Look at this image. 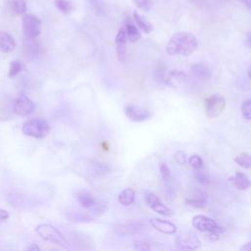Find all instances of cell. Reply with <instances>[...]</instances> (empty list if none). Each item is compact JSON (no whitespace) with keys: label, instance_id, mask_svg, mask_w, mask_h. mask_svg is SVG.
I'll list each match as a JSON object with an SVG mask.
<instances>
[{"label":"cell","instance_id":"6da1fadb","mask_svg":"<svg viewBox=\"0 0 251 251\" xmlns=\"http://www.w3.org/2000/svg\"><path fill=\"white\" fill-rule=\"evenodd\" d=\"M198 47V40L194 34L186 31L175 33L169 40L166 51L169 55L190 56Z\"/></svg>","mask_w":251,"mask_h":251},{"label":"cell","instance_id":"7a4b0ae2","mask_svg":"<svg viewBox=\"0 0 251 251\" xmlns=\"http://www.w3.org/2000/svg\"><path fill=\"white\" fill-rule=\"evenodd\" d=\"M35 232L45 241H49L63 249L69 248V241L66 236L53 225L41 224L35 227Z\"/></svg>","mask_w":251,"mask_h":251},{"label":"cell","instance_id":"3957f363","mask_svg":"<svg viewBox=\"0 0 251 251\" xmlns=\"http://www.w3.org/2000/svg\"><path fill=\"white\" fill-rule=\"evenodd\" d=\"M192 226L201 232H206L212 240L218 239L219 235L225 231V228L217 224L215 220L205 215H196L191 220Z\"/></svg>","mask_w":251,"mask_h":251},{"label":"cell","instance_id":"277c9868","mask_svg":"<svg viewBox=\"0 0 251 251\" xmlns=\"http://www.w3.org/2000/svg\"><path fill=\"white\" fill-rule=\"evenodd\" d=\"M22 132L30 137L44 138L50 132V126L45 119L34 118L23 124Z\"/></svg>","mask_w":251,"mask_h":251},{"label":"cell","instance_id":"5b68a950","mask_svg":"<svg viewBox=\"0 0 251 251\" xmlns=\"http://www.w3.org/2000/svg\"><path fill=\"white\" fill-rule=\"evenodd\" d=\"M22 27L26 40L35 39L41 33V21L36 16L25 13L22 18Z\"/></svg>","mask_w":251,"mask_h":251},{"label":"cell","instance_id":"8992f818","mask_svg":"<svg viewBox=\"0 0 251 251\" xmlns=\"http://www.w3.org/2000/svg\"><path fill=\"white\" fill-rule=\"evenodd\" d=\"M75 199L79 203V205L87 210H90L91 213L98 214V212L102 213L105 209V204L98 201L95 196L86 190H79L75 192Z\"/></svg>","mask_w":251,"mask_h":251},{"label":"cell","instance_id":"52a82bcc","mask_svg":"<svg viewBox=\"0 0 251 251\" xmlns=\"http://www.w3.org/2000/svg\"><path fill=\"white\" fill-rule=\"evenodd\" d=\"M226 99L219 94H212L205 99L204 110L208 118H216L220 116L226 108Z\"/></svg>","mask_w":251,"mask_h":251},{"label":"cell","instance_id":"ba28073f","mask_svg":"<svg viewBox=\"0 0 251 251\" xmlns=\"http://www.w3.org/2000/svg\"><path fill=\"white\" fill-rule=\"evenodd\" d=\"M35 106L33 101L25 93H21L13 104V113L20 117H25L31 114Z\"/></svg>","mask_w":251,"mask_h":251},{"label":"cell","instance_id":"9c48e42d","mask_svg":"<svg viewBox=\"0 0 251 251\" xmlns=\"http://www.w3.org/2000/svg\"><path fill=\"white\" fill-rule=\"evenodd\" d=\"M176 245L178 249L194 250L201 247V241L193 232L179 233L176 236Z\"/></svg>","mask_w":251,"mask_h":251},{"label":"cell","instance_id":"30bf717a","mask_svg":"<svg viewBox=\"0 0 251 251\" xmlns=\"http://www.w3.org/2000/svg\"><path fill=\"white\" fill-rule=\"evenodd\" d=\"M145 201H146V204L148 205V207L150 209H152L154 212L162 215V216H165V217H170L173 215V211L168 207L166 206L160 199L159 197L152 193V192H149L145 195Z\"/></svg>","mask_w":251,"mask_h":251},{"label":"cell","instance_id":"8fae6325","mask_svg":"<svg viewBox=\"0 0 251 251\" xmlns=\"http://www.w3.org/2000/svg\"><path fill=\"white\" fill-rule=\"evenodd\" d=\"M125 113L126 117L132 122H143L150 119L151 117V112L148 109L134 104L126 105L125 108Z\"/></svg>","mask_w":251,"mask_h":251},{"label":"cell","instance_id":"7c38bea8","mask_svg":"<svg viewBox=\"0 0 251 251\" xmlns=\"http://www.w3.org/2000/svg\"><path fill=\"white\" fill-rule=\"evenodd\" d=\"M126 27H121L116 35L115 38V46H116V53L118 56V59L121 63H124L126 61Z\"/></svg>","mask_w":251,"mask_h":251},{"label":"cell","instance_id":"4fadbf2b","mask_svg":"<svg viewBox=\"0 0 251 251\" xmlns=\"http://www.w3.org/2000/svg\"><path fill=\"white\" fill-rule=\"evenodd\" d=\"M149 223L156 230L165 234H175L177 229L176 226L172 222L162 220L159 218H152L150 219Z\"/></svg>","mask_w":251,"mask_h":251},{"label":"cell","instance_id":"5bb4252c","mask_svg":"<svg viewBox=\"0 0 251 251\" xmlns=\"http://www.w3.org/2000/svg\"><path fill=\"white\" fill-rule=\"evenodd\" d=\"M185 80H186V76L183 72L174 70L169 74L168 77L166 78V83L171 87L179 88L185 83Z\"/></svg>","mask_w":251,"mask_h":251},{"label":"cell","instance_id":"9a60e30c","mask_svg":"<svg viewBox=\"0 0 251 251\" xmlns=\"http://www.w3.org/2000/svg\"><path fill=\"white\" fill-rule=\"evenodd\" d=\"M229 181L232 183L234 187H236L239 190H246L251 186V180L245 174L241 172H237L235 176H230Z\"/></svg>","mask_w":251,"mask_h":251},{"label":"cell","instance_id":"2e32d148","mask_svg":"<svg viewBox=\"0 0 251 251\" xmlns=\"http://www.w3.org/2000/svg\"><path fill=\"white\" fill-rule=\"evenodd\" d=\"M16 48V41L11 34L0 31V50L4 53H10Z\"/></svg>","mask_w":251,"mask_h":251},{"label":"cell","instance_id":"e0dca14e","mask_svg":"<svg viewBox=\"0 0 251 251\" xmlns=\"http://www.w3.org/2000/svg\"><path fill=\"white\" fill-rule=\"evenodd\" d=\"M191 74L198 79H210L212 76L211 70L203 64H194L191 69Z\"/></svg>","mask_w":251,"mask_h":251},{"label":"cell","instance_id":"ac0fdd59","mask_svg":"<svg viewBox=\"0 0 251 251\" xmlns=\"http://www.w3.org/2000/svg\"><path fill=\"white\" fill-rule=\"evenodd\" d=\"M134 200H135V191L130 187L125 188L122 192H120L118 196V201L123 206H130L133 204Z\"/></svg>","mask_w":251,"mask_h":251},{"label":"cell","instance_id":"d6986e66","mask_svg":"<svg viewBox=\"0 0 251 251\" xmlns=\"http://www.w3.org/2000/svg\"><path fill=\"white\" fill-rule=\"evenodd\" d=\"M8 5L15 15H24L26 12V3L25 0H9Z\"/></svg>","mask_w":251,"mask_h":251},{"label":"cell","instance_id":"ffe728a7","mask_svg":"<svg viewBox=\"0 0 251 251\" xmlns=\"http://www.w3.org/2000/svg\"><path fill=\"white\" fill-rule=\"evenodd\" d=\"M132 16H133V19H134V21H135L137 26H138L142 31H144L145 33H150V32L152 31L153 25H152L148 21H146L143 17H141L136 11L133 12V15H132Z\"/></svg>","mask_w":251,"mask_h":251},{"label":"cell","instance_id":"44dd1931","mask_svg":"<svg viewBox=\"0 0 251 251\" xmlns=\"http://www.w3.org/2000/svg\"><path fill=\"white\" fill-rule=\"evenodd\" d=\"M126 31L127 39L130 42H136L137 40H139L141 38V34H140L138 28L130 22H127L126 24Z\"/></svg>","mask_w":251,"mask_h":251},{"label":"cell","instance_id":"7402d4cb","mask_svg":"<svg viewBox=\"0 0 251 251\" xmlns=\"http://www.w3.org/2000/svg\"><path fill=\"white\" fill-rule=\"evenodd\" d=\"M234 162L238 166H240L244 169H250L251 168V154L246 153V152L241 153L234 158Z\"/></svg>","mask_w":251,"mask_h":251},{"label":"cell","instance_id":"603a6c76","mask_svg":"<svg viewBox=\"0 0 251 251\" xmlns=\"http://www.w3.org/2000/svg\"><path fill=\"white\" fill-rule=\"evenodd\" d=\"M185 204L188 206H191L196 209H203L206 206V200L202 196H197V197H187L184 200Z\"/></svg>","mask_w":251,"mask_h":251},{"label":"cell","instance_id":"cb8c5ba5","mask_svg":"<svg viewBox=\"0 0 251 251\" xmlns=\"http://www.w3.org/2000/svg\"><path fill=\"white\" fill-rule=\"evenodd\" d=\"M23 70V64L19 60H14L10 62L9 65V72H8V76L9 77H15L18 75Z\"/></svg>","mask_w":251,"mask_h":251},{"label":"cell","instance_id":"d4e9b609","mask_svg":"<svg viewBox=\"0 0 251 251\" xmlns=\"http://www.w3.org/2000/svg\"><path fill=\"white\" fill-rule=\"evenodd\" d=\"M55 6L64 14H68L74 9V5L71 0H55Z\"/></svg>","mask_w":251,"mask_h":251},{"label":"cell","instance_id":"484cf974","mask_svg":"<svg viewBox=\"0 0 251 251\" xmlns=\"http://www.w3.org/2000/svg\"><path fill=\"white\" fill-rule=\"evenodd\" d=\"M89 7L98 15L105 13V3L102 0H85Z\"/></svg>","mask_w":251,"mask_h":251},{"label":"cell","instance_id":"4316f807","mask_svg":"<svg viewBox=\"0 0 251 251\" xmlns=\"http://www.w3.org/2000/svg\"><path fill=\"white\" fill-rule=\"evenodd\" d=\"M187 162L194 170L202 169L204 167V162H203L202 158L197 154H192L191 156H189L187 159Z\"/></svg>","mask_w":251,"mask_h":251},{"label":"cell","instance_id":"83f0119b","mask_svg":"<svg viewBox=\"0 0 251 251\" xmlns=\"http://www.w3.org/2000/svg\"><path fill=\"white\" fill-rule=\"evenodd\" d=\"M194 176H195L196 180H197L199 183H201V184H209V183H210L209 176H208L207 173L203 170V168H202V169L195 170Z\"/></svg>","mask_w":251,"mask_h":251},{"label":"cell","instance_id":"f1b7e54d","mask_svg":"<svg viewBox=\"0 0 251 251\" xmlns=\"http://www.w3.org/2000/svg\"><path fill=\"white\" fill-rule=\"evenodd\" d=\"M241 115L242 117L247 120L250 121L251 120V100H245L241 106Z\"/></svg>","mask_w":251,"mask_h":251},{"label":"cell","instance_id":"f546056e","mask_svg":"<svg viewBox=\"0 0 251 251\" xmlns=\"http://www.w3.org/2000/svg\"><path fill=\"white\" fill-rule=\"evenodd\" d=\"M134 4L143 11H150L152 8V0H133Z\"/></svg>","mask_w":251,"mask_h":251},{"label":"cell","instance_id":"4dcf8cb0","mask_svg":"<svg viewBox=\"0 0 251 251\" xmlns=\"http://www.w3.org/2000/svg\"><path fill=\"white\" fill-rule=\"evenodd\" d=\"M174 159H175V161H176L178 165H184V164H186L188 158H187V156H186V154H185L184 151L178 150V151H176V152L175 153Z\"/></svg>","mask_w":251,"mask_h":251},{"label":"cell","instance_id":"1f68e13d","mask_svg":"<svg viewBox=\"0 0 251 251\" xmlns=\"http://www.w3.org/2000/svg\"><path fill=\"white\" fill-rule=\"evenodd\" d=\"M159 168H160V173H161L163 180L167 181L171 177V171H170L169 167L165 163H161Z\"/></svg>","mask_w":251,"mask_h":251},{"label":"cell","instance_id":"d6a6232c","mask_svg":"<svg viewBox=\"0 0 251 251\" xmlns=\"http://www.w3.org/2000/svg\"><path fill=\"white\" fill-rule=\"evenodd\" d=\"M134 249L137 250H141V251H147L150 249V245L149 243H147L146 241L143 240H136L134 242Z\"/></svg>","mask_w":251,"mask_h":251},{"label":"cell","instance_id":"836d02e7","mask_svg":"<svg viewBox=\"0 0 251 251\" xmlns=\"http://www.w3.org/2000/svg\"><path fill=\"white\" fill-rule=\"evenodd\" d=\"M8 218H9V213L6 210L0 209V222H4L8 220Z\"/></svg>","mask_w":251,"mask_h":251},{"label":"cell","instance_id":"e575fe53","mask_svg":"<svg viewBox=\"0 0 251 251\" xmlns=\"http://www.w3.org/2000/svg\"><path fill=\"white\" fill-rule=\"evenodd\" d=\"M244 43H245L246 47L251 48V31H249V32L246 34V37H245Z\"/></svg>","mask_w":251,"mask_h":251},{"label":"cell","instance_id":"d590c367","mask_svg":"<svg viewBox=\"0 0 251 251\" xmlns=\"http://www.w3.org/2000/svg\"><path fill=\"white\" fill-rule=\"evenodd\" d=\"M26 250H28V251H39V250H40V247H39L37 244H35V243H31V244L26 248Z\"/></svg>","mask_w":251,"mask_h":251},{"label":"cell","instance_id":"8d00e7d4","mask_svg":"<svg viewBox=\"0 0 251 251\" xmlns=\"http://www.w3.org/2000/svg\"><path fill=\"white\" fill-rule=\"evenodd\" d=\"M240 250L241 251H251V241H248V242H246L244 245H242L241 247H240Z\"/></svg>","mask_w":251,"mask_h":251},{"label":"cell","instance_id":"74e56055","mask_svg":"<svg viewBox=\"0 0 251 251\" xmlns=\"http://www.w3.org/2000/svg\"><path fill=\"white\" fill-rule=\"evenodd\" d=\"M240 2H242L245 6H247L248 8H251V0H239Z\"/></svg>","mask_w":251,"mask_h":251},{"label":"cell","instance_id":"f35d334b","mask_svg":"<svg viewBox=\"0 0 251 251\" xmlns=\"http://www.w3.org/2000/svg\"><path fill=\"white\" fill-rule=\"evenodd\" d=\"M247 75H248V77L251 79V65L249 66L248 68V71H247Z\"/></svg>","mask_w":251,"mask_h":251}]
</instances>
